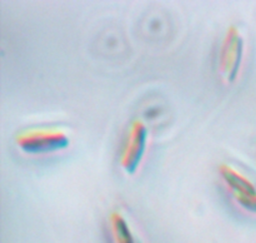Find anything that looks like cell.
Returning <instances> with one entry per match:
<instances>
[{"label": "cell", "mask_w": 256, "mask_h": 243, "mask_svg": "<svg viewBox=\"0 0 256 243\" xmlns=\"http://www.w3.org/2000/svg\"><path fill=\"white\" fill-rule=\"evenodd\" d=\"M15 144L28 155H44L66 149L70 145V138L60 128H30L18 133Z\"/></svg>", "instance_id": "obj_1"}, {"label": "cell", "mask_w": 256, "mask_h": 243, "mask_svg": "<svg viewBox=\"0 0 256 243\" xmlns=\"http://www.w3.org/2000/svg\"><path fill=\"white\" fill-rule=\"evenodd\" d=\"M245 43L242 34L236 27L232 25L225 32L218 57V68L225 83L232 84L239 77L244 59Z\"/></svg>", "instance_id": "obj_2"}, {"label": "cell", "mask_w": 256, "mask_h": 243, "mask_svg": "<svg viewBox=\"0 0 256 243\" xmlns=\"http://www.w3.org/2000/svg\"><path fill=\"white\" fill-rule=\"evenodd\" d=\"M148 128L140 119L130 123L120 152V165L128 174H134L139 169L148 145Z\"/></svg>", "instance_id": "obj_3"}, {"label": "cell", "mask_w": 256, "mask_h": 243, "mask_svg": "<svg viewBox=\"0 0 256 243\" xmlns=\"http://www.w3.org/2000/svg\"><path fill=\"white\" fill-rule=\"evenodd\" d=\"M219 174L235 203L245 212L256 214V185L254 182L226 163L219 165Z\"/></svg>", "instance_id": "obj_4"}, {"label": "cell", "mask_w": 256, "mask_h": 243, "mask_svg": "<svg viewBox=\"0 0 256 243\" xmlns=\"http://www.w3.org/2000/svg\"><path fill=\"white\" fill-rule=\"evenodd\" d=\"M109 227L114 243H136L126 218L118 210L110 213Z\"/></svg>", "instance_id": "obj_5"}]
</instances>
